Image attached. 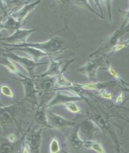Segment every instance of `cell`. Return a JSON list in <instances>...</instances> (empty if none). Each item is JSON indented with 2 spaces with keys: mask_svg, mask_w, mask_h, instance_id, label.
Listing matches in <instances>:
<instances>
[{
  "mask_svg": "<svg viewBox=\"0 0 129 153\" xmlns=\"http://www.w3.org/2000/svg\"><path fill=\"white\" fill-rule=\"evenodd\" d=\"M128 32H129V25L126 26L121 25L120 27L116 29L110 36L101 40V42H99L100 44L97 50L91 54L90 57L92 58L93 57L100 55L105 56V54L111 51V50L120 42L121 38Z\"/></svg>",
  "mask_w": 129,
  "mask_h": 153,
  "instance_id": "obj_4",
  "label": "cell"
},
{
  "mask_svg": "<svg viewBox=\"0 0 129 153\" xmlns=\"http://www.w3.org/2000/svg\"><path fill=\"white\" fill-rule=\"evenodd\" d=\"M0 92L1 95L4 97L8 98L13 99L14 98V93L11 89V88L6 84H1L0 85Z\"/></svg>",
  "mask_w": 129,
  "mask_h": 153,
  "instance_id": "obj_27",
  "label": "cell"
},
{
  "mask_svg": "<svg viewBox=\"0 0 129 153\" xmlns=\"http://www.w3.org/2000/svg\"><path fill=\"white\" fill-rule=\"evenodd\" d=\"M14 79L20 81L24 88L25 96L22 101L25 103H30L33 107L34 106H39V102L37 99V94L40 95V91H39L36 86V81L30 78L27 77L25 78H14Z\"/></svg>",
  "mask_w": 129,
  "mask_h": 153,
  "instance_id": "obj_6",
  "label": "cell"
},
{
  "mask_svg": "<svg viewBox=\"0 0 129 153\" xmlns=\"http://www.w3.org/2000/svg\"><path fill=\"white\" fill-rule=\"evenodd\" d=\"M54 12L57 13L64 20V25L67 27L70 20L76 13L82 11H90L96 14L102 19L104 16L98 14L91 7L88 1L86 0H57L53 1L51 5Z\"/></svg>",
  "mask_w": 129,
  "mask_h": 153,
  "instance_id": "obj_3",
  "label": "cell"
},
{
  "mask_svg": "<svg viewBox=\"0 0 129 153\" xmlns=\"http://www.w3.org/2000/svg\"><path fill=\"white\" fill-rule=\"evenodd\" d=\"M29 110L27 109L25 102L15 100L8 107H0V127L7 135L14 133L19 135L21 132L23 119Z\"/></svg>",
  "mask_w": 129,
  "mask_h": 153,
  "instance_id": "obj_2",
  "label": "cell"
},
{
  "mask_svg": "<svg viewBox=\"0 0 129 153\" xmlns=\"http://www.w3.org/2000/svg\"><path fill=\"white\" fill-rule=\"evenodd\" d=\"M55 91L58 90L63 89V88H73L74 86V83L68 80L64 74H61L55 77Z\"/></svg>",
  "mask_w": 129,
  "mask_h": 153,
  "instance_id": "obj_21",
  "label": "cell"
},
{
  "mask_svg": "<svg viewBox=\"0 0 129 153\" xmlns=\"http://www.w3.org/2000/svg\"><path fill=\"white\" fill-rule=\"evenodd\" d=\"M1 35H0V39H1ZM7 52H8V49L5 48L1 42V41H0V55H3Z\"/></svg>",
  "mask_w": 129,
  "mask_h": 153,
  "instance_id": "obj_33",
  "label": "cell"
},
{
  "mask_svg": "<svg viewBox=\"0 0 129 153\" xmlns=\"http://www.w3.org/2000/svg\"><path fill=\"white\" fill-rule=\"evenodd\" d=\"M27 135V134H26ZM25 140V139H24ZM21 153H30V152H29V150L27 148V146L25 145V142L23 141V146H22V152Z\"/></svg>",
  "mask_w": 129,
  "mask_h": 153,
  "instance_id": "obj_35",
  "label": "cell"
},
{
  "mask_svg": "<svg viewBox=\"0 0 129 153\" xmlns=\"http://www.w3.org/2000/svg\"><path fill=\"white\" fill-rule=\"evenodd\" d=\"M7 48H22L28 47L37 49L44 52L47 56L53 57L62 54L67 50H71L75 54L76 51L80 47V44L76 37V33L69 28V26L64 27L55 32L47 40L43 42L25 43L20 45L3 44Z\"/></svg>",
  "mask_w": 129,
  "mask_h": 153,
  "instance_id": "obj_1",
  "label": "cell"
},
{
  "mask_svg": "<svg viewBox=\"0 0 129 153\" xmlns=\"http://www.w3.org/2000/svg\"><path fill=\"white\" fill-rule=\"evenodd\" d=\"M61 152H62L63 153H69V152H66V151H63V150H62V151H61Z\"/></svg>",
  "mask_w": 129,
  "mask_h": 153,
  "instance_id": "obj_37",
  "label": "cell"
},
{
  "mask_svg": "<svg viewBox=\"0 0 129 153\" xmlns=\"http://www.w3.org/2000/svg\"><path fill=\"white\" fill-rule=\"evenodd\" d=\"M127 122H129V119L127 120Z\"/></svg>",
  "mask_w": 129,
  "mask_h": 153,
  "instance_id": "obj_38",
  "label": "cell"
},
{
  "mask_svg": "<svg viewBox=\"0 0 129 153\" xmlns=\"http://www.w3.org/2000/svg\"><path fill=\"white\" fill-rule=\"evenodd\" d=\"M105 63H106L107 65V68H105V69H107V70L108 71V72L111 76H112L113 77L116 81H119L120 83H122L123 85L126 86H127V87L129 88V84H128L127 83H126V82L121 78V76L119 75V74L116 72V71L115 69H114V68L111 66V64H110V61H109L108 58H107V61H105Z\"/></svg>",
  "mask_w": 129,
  "mask_h": 153,
  "instance_id": "obj_23",
  "label": "cell"
},
{
  "mask_svg": "<svg viewBox=\"0 0 129 153\" xmlns=\"http://www.w3.org/2000/svg\"><path fill=\"white\" fill-rule=\"evenodd\" d=\"M0 64L7 68L11 74H15L20 78H25L27 77L25 75L22 74L13 61L4 55H0Z\"/></svg>",
  "mask_w": 129,
  "mask_h": 153,
  "instance_id": "obj_19",
  "label": "cell"
},
{
  "mask_svg": "<svg viewBox=\"0 0 129 153\" xmlns=\"http://www.w3.org/2000/svg\"><path fill=\"white\" fill-rule=\"evenodd\" d=\"M50 62H49V68L44 73L36 76L35 79H42L45 77H56L61 74H64L74 59L66 61H57L53 57H49Z\"/></svg>",
  "mask_w": 129,
  "mask_h": 153,
  "instance_id": "obj_7",
  "label": "cell"
},
{
  "mask_svg": "<svg viewBox=\"0 0 129 153\" xmlns=\"http://www.w3.org/2000/svg\"><path fill=\"white\" fill-rule=\"evenodd\" d=\"M4 1L6 8H7V10L8 13L11 12V9L16 8L17 7H19V6H21V5L24 6L25 4L29 3V2H30V1H25V0H12V1H10V0L8 1V0H7V1Z\"/></svg>",
  "mask_w": 129,
  "mask_h": 153,
  "instance_id": "obj_25",
  "label": "cell"
},
{
  "mask_svg": "<svg viewBox=\"0 0 129 153\" xmlns=\"http://www.w3.org/2000/svg\"><path fill=\"white\" fill-rule=\"evenodd\" d=\"M39 28L34 29H24L20 28L12 34L7 37H1L0 41L3 44L8 45H20L27 42V39L30 35L34 32L37 31Z\"/></svg>",
  "mask_w": 129,
  "mask_h": 153,
  "instance_id": "obj_9",
  "label": "cell"
},
{
  "mask_svg": "<svg viewBox=\"0 0 129 153\" xmlns=\"http://www.w3.org/2000/svg\"><path fill=\"white\" fill-rule=\"evenodd\" d=\"M125 48H129V39H128L125 41H122V42H120L112 50H111V51L110 52V54H109L107 56V57L108 59V57H110L112 54H113L114 53L119 52V51L122 50L123 49H124Z\"/></svg>",
  "mask_w": 129,
  "mask_h": 153,
  "instance_id": "obj_28",
  "label": "cell"
},
{
  "mask_svg": "<svg viewBox=\"0 0 129 153\" xmlns=\"http://www.w3.org/2000/svg\"><path fill=\"white\" fill-rule=\"evenodd\" d=\"M7 16V15L5 14H3L2 15H0V35H1V32L2 30H3V27H2V23H3V20L4 19V18Z\"/></svg>",
  "mask_w": 129,
  "mask_h": 153,
  "instance_id": "obj_34",
  "label": "cell"
},
{
  "mask_svg": "<svg viewBox=\"0 0 129 153\" xmlns=\"http://www.w3.org/2000/svg\"><path fill=\"white\" fill-rule=\"evenodd\" d=\"M5 138L11 143H15L18 141V139H17V135H16L14 133H11L7 135Z\"/></svg>",
  "mask_w": 129,
  "mask_h": 153,
  "instance_id": "obj_31",
  "label": "cell"
},
{
  "mask_svg": "<svg viewBox=\"0 0 129 153\" xmlns=\"http://www.w3.org/2000/svg\"><path fill=\"white\" fill-rule=\"evenodd\" d=\"M118 86L115 81H110L105 83H99V82H91L90 83L87 84H74L75 88H79L85 90H95L96 91L102 90H108L113 91L116 86Z\"/></svg>",
  "mask_w": 129,
  "mask_h": 153,
  "instance_id": "obj_13",
  "label": "cell"
},
{
  "mask_svg": "<svg viewBox=\"0 0 129 153\" xmlns=\"http://www.w3.org/2000/svg\"><path fill=\"white\" fill-rule=\"evenodd\" d=\"M106 56L98 57L92 60L87 61L84 66L77 69V71L85 75L90 81L96 82L97 73L99 70L105 69V68H100L105 63L103 58Z\"/></svg>",
  "mask_w": 129,
  "mask_h": 153,
  "instance_id": "obj_8",
  "label": "cell"
},
{
  "mask_svg": "<svg viewBox=\"0 0 129 153\" xmlns=\"http://www.w3.org/2000/svg\"><path fill=\"white\" fill-rule=\"evenodd\" d=\"M3 105L2 104L1 102V96H0V107H3Z\"/></svg>",
  "mask_w": 129,
  "mask_h": 153,
  "instance_id": "obj_36",
  "label": "cell"
},
{
  "mask_svg": "<svg viewBox=\"0 0 129 153\" xmlns=\"http://www.w3.org/2000/svg\"><path fill=\"white\" fill-rule=\"evenodd\" d=\"M96 93L99 97L107 100H111L113 98V91H109L108 90H102L97 91Z\"/></svg>",
  "mask_w": 129,
  "mask_h": 153,
  "instance_id": "obj_29",
  "label": "cell"
},
{
  "mask_svg": "<svg viewBox=\"0 0 129 153\" xmlns=\"http://www.w3.org/2000/svg\"><path fill=\"white\" fill-rule=\"evenodd\" d=\"M6 48V47H5ZM8 51H20L24 52L29 56V58L34 61L36 62H39V61L44 57L47 56L44 52L40 51L37 49L28 48V47H22V48H7Z\"/></svg>",
  "mask_w": 129,
  "mask_h": 153,
  "instance_id": "obj_17",
  "label": "cell"
},
{
  "mask_svg": "<svg viewBox=\"0 0 129 153\" xmlns=\"http://www.w3.org/2000/svg\"><path fill=\"white\" fill-rule=\"evenodd\" d=\"M44 127H40L29 136L25 137L24 142L30 153H40V147L42 143V132Z\"/></svg>",
  "mask_w": 129,
  "mask_h": 153,
  "instance_id": "obj_12",
  "label": "cell"
},
{
  "mask_svg": "<svg viewBox=\"0 0 129 153\" xmlns=\"http://www.w3.org/2000/svg\"><path fill=\"white\" fill-rule=\"evenodd\" d=\"M64 108H66L69 112L73 114H83V111L80 106L76 103V102H70L63 105Z\"/></svg>",
  "mask_w": 129,
  "mask_h": 153,
  "instance_id": "obj_24",
  "label": "cell"
},
{
  "mask_svg": "<svg viewBox=\"0 0 129 153\" xmlns=\"http://www.w3.org/2000/svg\"><path fill=\"white\" fill-rule=\"evenodd\" d=\"M84 148L96 153H107L100 141L98 140H87L85 142Z\"/></svg>",
  "mask_w": 129,
  "mask_h": 153,
  "instance_id": "obj_22",
  "label": "cell"
},
{
  "mask_svg": "<svg viewBox=\"0 0 129 153\" xmlns=\"http://www.w3.org/2000/svg\"><path fill=\"white\" fill-rule=\"evenodd\" d=\"M48 124L50 128L64 130L66 128L75 126L74 120H68L64 117L52 112L49 110H47Z\"/></svg>",
  "mask_w": 129,
  "mask_h": 153,
  "instance_id": "obj_11",
  "label": "cell"
},
{
  "mask_svg": "<svg viewBox=\"0 0 129 153\" xmlns=\"http://www.w3.org/2000/svg\"><path fill=\"white\" fill-rule=\"evenodd\" d=\"M3 55L14 62L18 63L27 72L29 78L33 79H36V69L38 66L44 64H49V62H36L30 58L19 56L11 51H8Z\"/></svg>",
  "mask_w": 129,
  "mask_h": 153,
  "instance_id": "obj_5",
  "label": "cell"
},
{
  "mask_svg": "<svg viewBox=\"0 0 129 153\" xmlns=\"http://www.w3.org/2000/svg\"><path fill=\"white\" fill-rule=\"evenodd\" d=\"M47 108L45 105H39L36 114L34 115V120L40 125L41 127L45 128H50L47 122Z\"/></svg>",
  "mask_w": 129,
  "mask_h": 153,
  "instance_id": "obj_18",
  "label": "cell"
},
{
  "mask_svg": "<svg viewBox=\"0 0 129 153\" xmlns=\"http://www.w3.org/2000/svg\"><path fill=\"white\" fill-rule=\"evenodd\" d=\"M113 102L115 105H120L122 103H125V98H124V93L121 92L119 95H117L116 97H113Z\"/></svg>",
  "mask_w": 129,
  "mask_h": 153,
  "instance_id": "obj_30",
  "label": "cell"
},
{
  "mask_svg": "<svg viewBox=\"0 0 129 153\" xmlns=\"http://www.w3.org/2000/svg\"><path fill=\"white\" fill-rule=\"evenodd\" d=\"M79 131L85 139V141L93 140L94 134L96 131L99 130L96 123L90 118L86 119L84 121L79 123Z\"/></svg>",
  "mask_w": 129,
  "mask_h": 153,
  "instance_id": "obj_16",
  "label": "cell"
},
{
  "mask_svg": "<svg viewBox=\"0 0 129 153\" xmlns=\"http://www.w3.org/2000/svg\"><path fill=\"white\" fill-rule=\"evenodd\" d=\"M69 146L73 150L78 151L84 148L85 140L82 139L79 136V123L73 127L64 129Z\"/></svg>",
  "mask_w": 129,
  "mask_h": 153,
  "instance_id": "obj_10",
  "label": "cell"
},
{
  "mask_svg": "<svg viewBox=\"0 0 129 153\" xmlns=\"http://www.w3.org/2000/svg\"><path fill=\"white\" fill-rule=\"evenodd\" d=\"M120 89L122 90V92L124 93V98H125V102L129 100V88L127 87H123L122 86H120Z\"/></svg>",
  "mask_w": 129,
  "mask_h": 153,
  "instance_id": "obj_32",
  "label": "cell"
},
{
  "mask_svg": "<svg viewBox=\"0 0 129 153\" xmlns=\"http://www.w3.org/2000/svg\"><path fill=\"white\" fill-rule=\"evenodd\" d=\"M40 2V0H38V1L32 3H27L23 6L19 10L16 11V12H11V11L8 15L13 17L17 22H19L22 25H23V23H24L28 15L36 9Z\"/></svg>",
  "mask_w": 129,
  "mask_h": 153,
  "instance_id": "obj_14",
  "label": "cell"
},
{
  "mask_svg": "<svg viewBox=\"0 0 129 153\" xmlns=\"http://www.w3.org/2000/svg\"><path fill=\"white\" fill-rule=\"evenodd\" d=\"M7 17V21L4 23L3 22L2 23L3 29H5V30H8L11 35L17 30L21 28V27L23 25L21 23H20L19 22H17L13 17H11L10 16L8 15Z\"/></svg>",
  "mask_w": 129,
  "mask_h": 153,
  "instance_id": "obj_20",
  "label": "cell"
},
{
  "mask_svg": "<svg viewBox=\"0 0 129 153\" xmlns=\"http://www.w3.org/2000/svg\"><path fill=\"white\" fill-rule=\"evenodd\" d=\"M61 146L59 139L52 135V138L49 144V153H59L61 152Z\"/></svg>",
  "mask_w": 129,
  "mask_h": 153,
  "instance_id": "obj_26",
  "label": "cell"
},
{
  "mask_svg": "<svg viewBox=\"0 0 129 153\" xmlns=\"http://www.w3.org/2000/svg\"><path fill=\"white\" fill-rule=\"evenodd\" d=\"M27 133L15 143H11L5 137H0V153H21L23 143Z\"/></svg>",
  "mask_w": 129,
  "mask_h": 153,
  "instance_id": "obj_15",
  "label": "cell"
}]
</instances>
